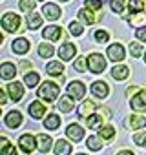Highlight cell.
Wrapping results in <instances>:
<instances>
[{"label":"cell","instance_id":"cell-1","mask_svg":"<svg viewBox=\"0 0 146 155\" xmlns=\"http://www.w3.org/2000/svg\"><path fill=\"white\" fill-rule=\"evenodd\" d=\"M58 86L57 84H53V82H44L40 88H38V97L40 99H44V101H48V102H53L57 97H58Z\"/></svg>","mask_w":146,"mask_h":155},{"label":"cell","instance_id":"cell-2","mask_svg":"<svg viewBox=\"0 0 146 155\" xmlns=\"http://www.w3.org/2000/svg\"><path fill=\"white\" fill-rule=\"evenodd\" d=\"M86 60H88V69H90L91 73H102L104 68H106V60H104V57L99 55V53H91Z\"/></svg>","mask_w":146,"mask_h":155},{"label":"cell","instance_id":"cell-3","mask_svg":"<svg viewBox=\"0 0 146 155\" xmlns=\"http://www.w3.org/2000/svg\"><path fill=\"white\" fill-rule=\"evenodd\" d=\"M2 28H4L6 31H9V33L18 31V29H20V17L15 15V13H6V15L2 17Z\"/></svg>","mask_w":146,"mask_h":155},{"label":"cell","instance_id":"cell-4","mask_svg":"<svg viewBox=\"0 0 146 155\" xmlns=\"http://www.w3.org/2000/svg\"><path fill=\"white\" fill-rule=\"evenodd\" d=\"M84 93H86V88H84L82 82H79V81L69 82V86H68V95H71L73 99H82Z\"/></svg>","mask_w":146,"mask_h":155},{"label":"cell","instance_id":"cell-5","mask_svg":"<svg viewBox=\"0 0 146 155\" xmlns=\"http://www.w3.org/2000/svg\"><path fill=\"white\" fill-rule=\"evenodd\" d=\"M75 53H77V48L73 46L71 42H64V44L58 48V57H60L62 60H71L73 57H75Z\"/></svg>","mask_w":146,"mask_h":155},{"label":"cell","instance_id":"cell-6","mask_svg":"<svg viewBox=\"0 0 146 155\" xmlns=\"http://www.w3.org/2000/svg\"><path fill=\"white\" fill-rule=\"evenodd\" d=\"M18 144H20V148H22L26 153H31V151L37 148V139H35L33 135L26 133V135H22V137L18 139Z\"/></svg>","mask_w":146,"mask_h":155},{"label":"cell","instance_id":"cell-7","mask_svg":"<svg viewBox=\"0 0 146 155\" xmlns=\"http://www.w3.org/2000/svg\"><path fill=\"white\" fill-rule=\"evenodd\" d=\"M130 106H131L135 111H146V91H139V93L130 101Z\"/></svg>","mask_w":146,"mask_h":155},{"label":"cell","instance_id":"cell-8","mask_svg":"<svg viewBox=\"0 0 146 155\" xmlns=\"http://www.w3.org/2000/svg\"><path fill=\"white\" fill-rule=\"evenodd\" d=\"M108 58L113 62H121L124 58V48L121 44H111L108 48Z\"/></svg>","mask_w":146,"mask_h":155},{"label":"cell","instance_id":"cell-9","mask_svg":"<svg viewBox=\"0 0 146 155\" xmlns=\"http://www.w3.org/2000/svg\"><path fill=\"white\" fill-rule=\"evenodd\" d=\"M4 122H6V126H8V128H13V130H15V128H18V126L22 124V113L13 110V111H9V113L6 115Z\"/></svg>","mask_w":146,"mask_h":155},{"label":"cell","instance_id":"cell-10","mask_svg":"<svg viewBox=\"0 0 146 155\" xmlns=\"http://www.w3.org/2000/svg\"><path fill=\"white\" fill-rule=\"evenodd\" d=\"M8 93H9V97L17 102V101H20V99L24 97V86H22L20 82H11V84H8Z\"/></svg>","mask_w":146,"mask_h":155},{"label":"cell","instance_id":"cell-11","mask_svg":"<svg viewBox=\"0 0 146 155\" xmlns=\"http://www.w3.org/2000/svg\"><path fill=\"white\" fill-rule=\"evenodd\" d=\"M91 93L97 97V99H106L108 97V93H110V88H108V84L106 82H93V86H91Z\"/></svg>","mask_w":146,"mask_h":155},{"label":"cell","instance_id":"cell-12","mask_svg":"<svg viewBox=\"0 0 146 155\" xmlns=\"http://www.w3.org/2000/svg\"><path fill=\"white\" fill-rule=\"evenodd\" d=\"M66 133H68V137H69L73 142H79V140L84 137V130H82L79 124H69L68 130H66Z\"/></svg>","mask_w":146,"mask_h":155},{"label":"cell","instance_id":"cell-13","mask_svg":"<svg viewBox=\"0 0 146 155\" xmlns=\"http://www.w3.org/2000/svg\"><path fill=\"white\" fill-rule=\"evenodd\" d=\"M42 13H44V17L46 18H49V20H57L58 17H60V8L58 6H55V4H44V8H42Z\"/></svg>","mask_w":146,"mask_h":155},{"label":"cell","instance_id":"cell-14","mask_svg":"<svg viewBox=\"0 0 146 155\" xmlns=\"http://www.w3.org/2000/svg\"><path fill=\"white\" fill-rule=\"evenodd\" d=\"M15 75H17V68H15V64H11V62H4L2 66H0V77H2V79L9 81V79H13Z\"/></svg>","mask_w":146,"mask_h":155},{"label":"cell","instance_id":"cell-15","mask_svg":"<svg viewBox=\"0 0 146 155\" xmlns=\"http://www.w3.org/2000/svg\"><path fill=\"white\" fill-rule=\"evenodd\" d=\"M44 38H48V40H53V42H57L58 38H60V35H62V29L58 28V26H48L46 29H44Z\"/></svg>","mask_w":146,"mask_h":155},{"label":"cell","instance_id":"cell-16","mask_svg":"<svg viewBox=\"0 0 146 155\" xmlns=\"http://www.w3.org/2000/svg\"><path fill=\"white\" fill-rule=\"evenodd\" d=\"M29 46H31V42L29 40H26V38H17L15 42H13V51L15 53H18V55H24V53H28L29 51Z\"/></svg>","mask_w":146,"mask_h":155},{"label":"cell","instance_id":"cell-17","mask_svg":"<svg viewBox=\"0 0 146 155\" xmlns=\"http://www.w3.org/2000/svg\"><path fill=\"white\" fill-rule=\"evenodd\" d=\"M44 113H46V108H44V104H42L40 101H35V102L29 104V115H31L33 119H40Z\"/></svg>","mask_w":146,"mask_h":155},{"label":"cell","instance_id":"cell-18","mask_svg":"<svg viewBox=\"0 0 146 155\" xmlns=\"http://www.w3.org/2000/svg\"><path fill=\"white\" fill-rule=\"evenodd\" d=\"M37 148H38L42 153L49 151V148H51V137H49V135H44V133L37 135Z\"/></svg>","mask_w":146,"mask_h":155},{"label":"cell","instance_id":"cell-19","mask_svg":"<svg viewBox=\"0 0 146 155\" xmlns=\"http://www.w3.org/2000/svg\"><path fill=\"white\" fill-rule=\"evenodd\" d=\"M55 153H57V155H69V153H71V144H69L68 140L58 139V140L55 142Z\"/></svg>","mask_w":146,"mask_h":155},{"label":"cell","instance_id":"cell-20","mask_svg":"<svg viewBox=\"0 0 146 155\" xmlns=\"http://www.w3.org/2000/svg\"><path fill=\"white\" fill-rule=\"evenodd\" d=\"M128 75H130V69L126 66H115L111 69V77L115 81H124V79H128Z\"/></svg>","mask_w":146,"mask_h":155},{"label":"cell","instance_id":"cell-21","mask_svg":"<svg viewBox=\"0 0 146 155\" xmlns=\"http://www.w3.org/2000/svg\"><path fill=\"white\" fill-rule=\"evenodd\" d=\"M58 110H60L62 113L71 111V110H73V97H71V95H66V97L58 99Z\"/></svg>","mask_w":146,"mask_h":155},{"label":"cell","instance_id":"cell-22","mask_svg":"<svg viewBox=\"0 0 146 155\" xmlns=\"http://www.w3.org/2000/svg\"><path fill=\"white\" fill-rule=\"evenodd\" d=\"M128 124H130L131 130H141V128L146 126V117H142V115H131L130 120H128Z\"/></svg>","mask_w":146,"mask_h":155},{"label":"cell","instance_id":"cell-23","mask_svg":"<svg viewBox=\"0 0 146 155\" xmlns=\"http://www.w3.org/2000/svg\"><path fill=\"white\" fill-rule=\"evenodd\" d=\"M128 22L141 28V26H146V13L141 11V13H131V17H128Z\"/></svg>","mask_w":146,"mask_h":155},{"label":"cell","instance_id":"cell-24","mask_svg":"<svg viewBox=\"0 0 146 155\" xmlns=\"http://www.w3.org/2000/svg\"><path fill=\"white\" fill-rule=\"evenodd\" d=\"M46 71H48V75H51V77H60L62 71H64V66H62L60 62H49V64L46 66Z\"/></svg>","mask_w":146,"mask_h":155},{"label":"cell","instance_id":"cell-25","mask_svg":"<svg viewBox=\"0 0 146 155\" xmlns=\"http://www.w3.org/2000/svg\"><path fill=\"white\" fill-rule=\"evenodd\" d=\"M28 26H29V29H37V28H40L42 26V17L38 15V13H28Z\"/></svg>","mask_w":146,"mask_h":155},{"label":"cell","instance_id":"cell-26","mask_svg":"<svg viewBox=\"0 0 146 155\" xmlns=\"http://www.w3.org/2000/svg\"><path fill=\"white\" fill-rule=\"evenodd\" d=\"M93 110H95V104L90 102V101H86V102H82L81 108H79V117H90V115L93 113Z\"/></svg>","mask_w":146,"mask_h":155},{"label":"cell","instance_id":"cell-27","mask_svg":"<svg viewBox=\"0 0 146 155\" xmlns=\"http://www.w3.org/2000/svg\"><path fill=\"white\" fill-rule=\"evenodd\" d=\"M79 18H81V22H84V24H88V26L95 22V17H93L91 9H81V11H79Z\"/></svg>","mask_w":146,"mask_h":155},{"label":"cell","instance_id":"cell-28","mask_svg":"<svg viewBox=\"0 0 146 155\" xmlns=\"http://www.w3.org/2000/svg\"><path fill=\"white\" fill-rule=\"evenodd\" d=\"M38 81H40V77H38V73H35V71H29V73H26V77H24V82H26V86H29V88L37 86Z\"/></svg>","mask_w":146,"mask_h":155},{"label":"cell","instance_id":"cell-29","mask_svg":"<svg viewBox=\"0 0 146 155\" xmlns=\"http://www.w3.org/2000/svg\"><path fill=\"white\" fill-rule=\"evenodd\" d=\"M102 124V115H91L88 117V128L90 130H101Z\"/></svg>","mask_w":146,"mask_h":155},{"label":"cell","instance_id":"cell-30","mask_svg":"<svg viewBox=\"0 0 146 155\" xmlns=\"http://www.w3.org/2000/svg\"><path fill=\"white\" fill-rule=\"evenodd\" d=\"M144 9H146L144 0H130V11L131 13H141Z\"/></svg>","mask_w":146,"mask_h":155},{"label":"cell","instance_id":"cell-31","mask_svg":"<svg viewBox=\"0 0 146 155\" xmlns=\"http://www.w3.org/2000/svg\"><path fill=\"white\" fill-rule=\"evenodd\" d=\"M58 124H60L58 115H49V117L44 120V126H46L48 130H57V128H58Z\"/></svg>","mask_w":146,"mask_h":155},{"label":"cell","instance_id":"cell-32","mask_svg":"<svg viewBox=\"0 0 146 155\" xmlns=\"http://www.w3.org/2000/svg\"><path fill=\"white\" fill-rule=\"evenodd\" d=\"M53 51H55V49H53V46H51V44H40V46H38V55H40L42 58L51 57V55H53Z\"/></svg>","mask_w":146,"mask_h":155},{"label":"cell","instance_id":"cell-33","mask_svg":"<svg viewBox=\"0 0 146 155\" xmlns=\"http://www.w3.org/2000/svg\"><path fill=\"white\" fill-rule=\"evenodd\" d=\"M86 146H88L90 150H93V151H99V150L102 148V142H101V139H99V137H88Z\"/></svg>","mask_w":146,"mask_h":155},{"label":"cell","instance_id":"cell-34","mask_svg":"<svg viewBox=\"0 0 146 155\" xmlns=\"http://www.w3.org/2000/svg\"><path fill=\"white\" fill-rule=\"evenodd\" d=\"M20 9L24 13H31L35 9V0H20Z\"/></svg>","mask_w":146,"mask_h":155},{"label":"cell","instance_id":"cell-35","mask_svg":"<svg viewBox=\"0 0 146 155\" xmlns=\"http://www.w3.org/2000/svg\"><path fill=\"white\" fill-rule=\"evenodd\" d=\"M99 135H101V139H111L115 135V130L111 126H104V128L99 130Z\"/></svg>","mask_w":146,"mask_h":155},{"label":"cell","instance_id":"cell-36","mask_svg":"<svg viewBox=\"0 0 146 155\" xmlns=\"http://www.w3.org/2000/svg\"><path fill=\"white\" fill-rule=\"evenodd\" d=\"M86 8L88 9H91V11H99L101 8H102V0H86Z\"/></svg>","mask_w":146,"mask_h":155},{"label":"cell","instance_id":"cell-37","mask_svg":"<svg viewBox=\"0 0 146 155\" xmlns=\"http://www.w3.org/2000/svg\"><path fill=\"white\" fill-rule=\"evenodd\" d=\"M69 31H71V35H75V37H81L84 33V29H82V26L79 22H71L69 24Z\"/></svg>","mask_w":146,"mask_h":155},{"label":"cell","instance_id":"cell-38","mask_svg":"<svg viewBox=\"0 0 146 155\" xmlns=\"http://www.w3.org/2000/svg\"><path fill=\"white\" fill-rule=\"evenodd\" d=\"M133 140H135L137 146H146V131L135 133V135H133Z\"/></svg>","mask_w":146,"mask_h":155},{"label":"cell","instance_id":"cell-39","mask_svg":"<svg viewBox=\"0 0 146 155\" xmlns=\"http://www.w3.org/2000/svg\"><path fill=\"white\" fill-rule=\"evenodd\" d=\"M141 51H142V48H141L139 42H131V44H130V53H131V57H141Z\"/></svg>","mask_w":146,"mask_h":155},{"label":"cell","instance_id":"cell-40","mask_svg":"<svg viewBox=\"0 0 146 155\" xmlns=\"http://www.w3.org/2000/svg\"><path fill=\"white\" fill-rule=\"evenodd\" d=\"M0 155H17V150H15V146L6 144V146L0 148Z\"/></svg>","mask_w":146,"mask_h":155},{"label":"cell","instance_id":"cell-41","mask_svg":"<svg viewBox=\"0 0 146 155\" xmlns=\"http://www.w3.org/2000/svg\"><path fill=\"white\" fill-rule=\"evenodd\" d=\"M111 9L115 13H122V9H124V0H111Z\"/></svg>","mask_w":146,"mask_h":155},{"label":"cell","instance_id":"cell-42","mask_svg":"<svg viewBox=\"0 0 146 155\" xmlns=\"http://www.w3.org/2000/svg\"><path fill=\"white\" fill-rule=\"evenodd\" d=\"M95 40H97L99 44L108 42V33H106V31H102V29H97V31H95Z\"/></svg>","mask_w":146,"mask_h":155},{"label":"cell","instance_id":"cell-43","mask_svg":"<svg viewBox=\"0 0 146 155\" xmlns=\"http://www.w3.org/2000/svg\"><path fill=\"white\" fill-rule=\"evenodd\" d=\"M86 62H88V60H86L84 57H81L79 60H75V69H77L79 73H84V71H86V69H84V68H86Z\"/></svg>","mask_w":146,"mask_h":155},{"label":"cell","instance_id":"cell-44","mask_svg":"<svg viewBox=\"0 0 146 155\" xmlns=\"http://www.w3.org/2000/svg\"><path fill=\"white\" fill-rule=\"evenodd\" d=\"M135 37H137L139 40L146 42V26H141V28H137V31H135Z\"/></svg>","mask_w":146,"mask_h":155},{"label":"cell","instance_id":"cell-45","mask_svg":"<svg viewBox=\"0 0 146 155\" xmlns=\"http://www.w3.org/2000/svg\"><path fill=\"white\" fill-rule=\"evenodd\" d=\"M6 91H0V104H6Z\"/></svg>","mask_w":146,"mask_h":155},{"label":"cell","instance_id":"cell-46","mask_svg":"<svg viewBox=\"0 0 146 155\" xmlns=\"http://www.w3.org/2000/svg\"><path fill=\"white\" fill-rule=\"evenodd\" d=\"M20 68H22V69H28V68H31V62H28V60H24V62L20 64Z\"/></svg>","mask_w":146,"mask_h":155},{"label":"cell","instance_id":"cell-47","mask_svg":"<svg viewBox=\"0 0 146 155\" xmlns=\"http://www.w3.org/2000/svg\"><path fill=\"white\" fill-rule=\"evenodd\" d=\"M117 155H133L131 151H121V153H117Z\"/></svg>","mask_w":146,"mask_h":155},{"label":"cell","instance_id":"cell-48","mask_svg":"<svg viewBox=\"0 0 146 155\" xmlns=\"http://www.w3.org/2000/svg\"><path fill=\"white\" fill-rule=\"evenodd\" d=\"M60 2H68V0H60Z\"/></svg>","mask_w":146,"mask_h":155},{"label":"cell","instance_id":"cell-49","mask_svg":"<svg viewBox=\"0 0 146 155\" xmlns=\"http://www.w3.org/2000/svg\"><path fill=\"white\" fill-rule=\"evenodd\" d=\"M79 155H84V153H79Z\"/></svg>","mask_w":146,"mask_h":155},{"label":"cell","instance_id":"cell-50","mask_svg":"<svg viewBox=\"0 0 146 155\" xmlns=\"http://www.w3.org/2000/svg\"><path fill=\"white\" fill-rule=\"evenodd\" d=\"M144 60H146V57H144Z\"/></svg>","mask_w":146,"mask_h":155},{"label":"cell","instance_id":"cell-51","mask_svg":"<svg viewBox=\"0 0 146 155\" xmlns=\"http://www.w3.org/2000/svg\"><path fill=\"white\" fill-rule=\"evenodd\" d=\"M42 2H44V0H42Z\"/></svg>","mask_w":146,"mask_h":155}]
</instances>
